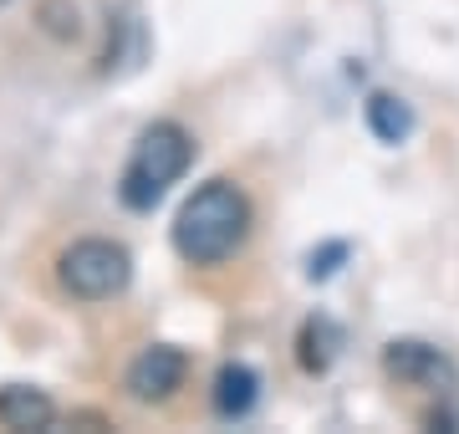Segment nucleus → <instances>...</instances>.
I'll use <instances>...</instances> for the list:
<instances>
[{
  "label": "nucleus",
  "instance_id": "5",
  "mask_svg": "<svg viewBox=\"0 0 459 434\" xmlns=\"http://www.w3.org/2000/svg\"><path fill=\"white\" fill-rule=\"evenodd\" d=\"M383 368H388V378L398 384H439L449 378V363L439 358V348H429L419 337H398L383 348Z\"/></svg>",
  "mask_w": 459,
  "mask_h": 434
},
{
  "label": "nucleus",
  "instance_id": "6",
  "mask_svg": "<svg viewBox=\"0 0 459 434\" xmlns=\"http://www.w3.org/2000/svg\"><path fill=\"white\" fill-rule=\"evenodd\" d=\"M56 404L31 384H5L0 388V430H51Z\"/></svg>",
  "mask_w": 459,
  "mask_h": 434
},
{
  "label": "nucleus",
  "instance_id": "8",
  "mask_svg": "<svg viewBox=\"0 0 459 434\" xmlns=\"http://www.w3.org/2000/svg\"><path fill=\"white\" fill-rule=\"evenodd\" d=\"M362 113H368V128H373L377 143H403L413 134V108L398 92H373L362 102Z\"/></svg>",
  "mask_w": 459,
  "mask_h": 434
},
{
  "label": "nucleus",
  "instance_id": "4",
  "mask_svg": "<svg viewBox=\"0 0 459 434\" xmlns=\"http://www.w3.org/2000/svg\"><path fill=\"white\" fill-rule=\"evenodd\" d=\"M184 373H189V358H184L179 348H169V343H153V348H143L128 363L123 388H128L138 404H164L184 388Z\"/></svg>",
  "mask_w": 459,
  "mask_h": 434
},
{
  "label": "nucleus",
  "instance_id": "1",
  "mask_svg": "<svg viewBox=\"0 0 459 434\" xmlns=\"http://www.w3.org/2000/svg\"><path fill=\"white\" fill-rule=\"evenodd\" d=\"M250 235V200L240 184L210 179L179 204L174 215V251L189 266H220L246 246Z\"/></svg>",
  "mask_w": 459,
  "mask_h": 434
},
{
  "label": "nucleus",
  "instance_id": "7",
  "mask_svg": "<svg viewBox=\"0 0 459 434\" xmlns=\"http://www.w3.org/2000/svg\"><path fill=\"white\" fill-rule=\"evenodd\" d=\"M261 399V378H255V368L246 363H225L220 368V378H214V414L220 419H246Z\"/></svg>",
  "mask_w": 459,
  "mask_h": 434
},
{
  "label": "nucleus",
  "instance_id": "2",
  "mask_svg": "<svg viewBox=\"0 0 459 434\" xmlns=\"http://www.w3.org/2000/svg\"><path fill=\"white\" fill-rule=\"evenodd\" d=\"M189 164H195V138H189V128L159 117L133 143L128 164H123V179H117V200L128 204V210H138V215H148L184 179Z\"/></svg>",
  "mask_w": 459,
  "mask_h": 434
},
{
  "label": "nucleus",
  "instance_id": "3",
  "mask_svg": "<svg viewBox=\"0 0 459 434\" xmlns=\"http://www.w3.org/2000/svg\"><path fill=\"white\" fill-rule=\"evenodd\" d=\"M56 282L77 301H113L133 282V256L128 246H117L108 235H87L56 256Z\"/></svg>",
  "mask_w": 459,
  "mask_h": 434
},
{
  "label": "nucleus",
  "instance_id": "9",
  "mask_svg": "<svg viewBox=\"0 0 459 434\" xmlns=\"http://www.w3.org/2000/svg\"><path fill=\"white\" fill-rule=\"evenodd\" d=\"M337 343H342L337 327H332L327 317H312L307 327H301V368H307V373H327Z\"/></svg>",
  "mask_w": 459,
  "mask_h": 434
}]
</instances>
